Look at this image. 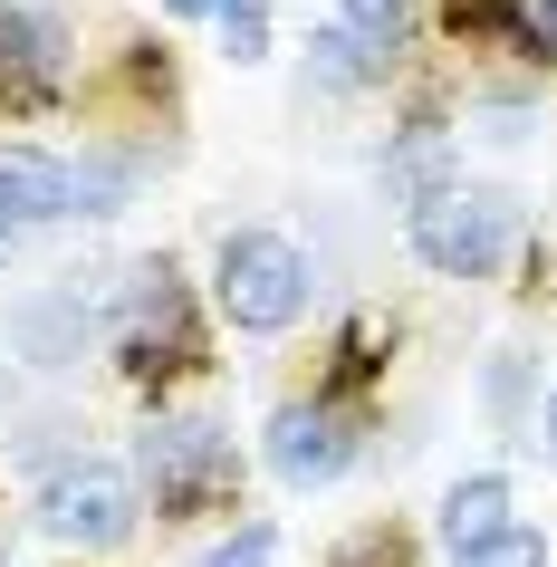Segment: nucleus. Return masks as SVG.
Masks as SVG:
<instances>
[{
  "label": "nucleus",
  "mask_w": 557,
  "mask_h": 567,
  "mask_svg": "<svg viewBox=\"0 0 557 567\" xmlns=\"http://www.w3.org/2000/svg\"><path fill=\"white\" fill-rule=\"evenodd\" d=\"M452 567H548V529L509 519V529H499V538H481V548H452Z\"/></svg>",
  "instance_id": "obj_20"
},
{
  "label": "nucleus",
  "mask_w": 557,
  "mask_h": 567,
  "mask_svg": "<svg viewBox=\"0 0 557 567\" xmlns=\"http://www.w3.org/2000/svg\"><path fill=\"white\" fill-rule=\"evenodd\" d=\"M509 509H519L509 472H462L452 491H442L433 529H442V548H481V538H499V529H509Z\"/></svg>",
  "instance_id": "obj_14"
},
{
  "label": "nucleus",
  "mask_w": 557,
  "mask_h": 567,
  "mask_svg": "<svg viewBox=\"0 0 557 567\" xmlns=\"http://www.w3.org/2000/svg\"><path fill=\"white\" fill-rule=\"evenodd\" d=\"M221 0H164V20H212Z\"/></svg>",
  "instance_id": "obj_24"
},
{
  "label": "nucleus",
  "mask_w": 557,
  "mask_h": 567,
  "mask_svg": "<svg viewBox=\"0 0 557 567\" xmlns=\"http://www.w3.org/2000/svg\"><path fill=\"white\" fill-rule=\"evenodd\" d=\"M135 183H145V145H106V135H96V145L68 164V212H78V221H106V212L135 203Z\"/></svg>",
  "instance_id": "obj_13"
},
{
  "label": "nucleus",
  "mask_w": 557,
  "mask_h": 567,
  "mask_svg": "<svg viewBox=\"0 0 557 567\" xmlns=\"http://www.w3.org/2000/svg\"><path fill=\"white\" fill-rule=\"evenodd\" d=\"M318 299V279H308V250L289 231H269V221H240V231L212 240V318L240 337H289Z\"/></svg>",
  "instance_id": "obj_4"
},
{
  "label": "nucleus",
  "mask_w": 557,
  "mask_h": 567,
  "mask_svg": "<svg viewBox=\"0 0 557 567\" xmlns=\"http://www.w3.org/2000/svg\"><path fill=\"white\" fill-rule=\"evenodd\" d=\"M519 289H528L538 308H557V250H538V240H528V250H519Z\"/></svg>",
  "instance_id": "obj_23"
},
{
  "label": "nucleus",
  "mask_w": 557,
  "mask_h": 567,
  "mask_svg": "<svg viewBox=\"0 0 557 567\" xmlns=\"http://www.w3.org/2000/svg\"><path fill=\"white\" fill-rule=\"evenodd\" d=\"M433 30L452 49H499L528 78H557V0H433Z\"/></svg>",
  "instance_id": "obj_9"
},
{
  "label": "nucleus",
  "mask_w": 557,
  "mask_h": 567,
  "mask_svg": "<svg viewBox=\"0 0 557 567\" xmlns=\"http://www.w3.org/2000/svg\"><path fill=\"white\" fill-rule=\"evenodd\" d=\"M491 414L519 433L528 423V357H491Z\"/></svg>",
  "instance_id": "obj_22"
},
{
  "label": "nucleus",
  "mask_w": 557,
  "mask_h": 567,
  "mask_svg": "<svg viewBox=\"0 0 557 567\" xmlns=\"http://www.w3.org/2000/svg\"><path fill=\"white\" fill-rule=\"evenodd\" d=\"M308 78H318L327 96H365V87H394V59H375L355 30L318 20V30H308Z\"/></svg>",
  "instance_id": "obj_15"
},
{
  "label": "nucleus",
  "mask_w": 557,
  "mask_h": 567,
  "mask_svg": "<svg viewBox=\"0 0 557 567\" xmlns=\"http://www.w3.org/2000/svg\"><path fill=\"white\" fill-rule=\"evenodd\" d=\"M384 365H394V328H384L375 308H355L347 328H327V347H318V375H308V394H318V404H337V414H355V423H375Z\"/></svg>",
  "instance_id": "obj_11"
},
{
  "label": "nucleus",
  "mask_w": 557,
  "mask_h": 567,
  "mask_svg": "<svg viewBox=\"0 0 557 567\" xmlns=\"http://www.w3.org/2000/svg\"><path fill=\"white\" fill-rule=\"evenodd\" d=\"M442 183H462V145H452V135H394V145H384V193H394V203H433Z\"/></svg>",
  "instance_id": "obj_16"
},
{
  "label": "nucleus",
  "mask_w": 557,
  "mask_h": 567,
  "mask_svg": "<svg viewBox=\"0 0 557 567\" xmlns=\"http://www.w3.org/2000/svg\"><path fill=\"white\" fill-rule=\"evenodd\" d=\"M337 30H355L375 59L404 68V49L433 30V0H337Z\"/></svg>",
  "instance_id": "obj_17"
},
{
  "label": "nucleus",
  "mask_w": 557,
  "mask_h": 567,
  "mask_svg": "<svg viewBox=\"0 0 557 567\" xmlns=\"http://www.w3.org/2000/svg\"><path fill=\"white\" fill-rule=\"evenodd\" d=\"M212 30H221V59L231 68H260L269 59V0H221Z\"/></svg>",
  "instance_id": "obj_19"
},
{
  "label": "nucleus",
  "mask_w": 557,
  "mask_h": 567,
  "mask_svg": "<svg viewBox=\"0 0 557 567\" xmlns=\"http://www.w3.org/2000/svg\"><path fill=\"white\" fill-rule=\"evenodd\" d=\"M318 567H423V538H413L404 519H355Z\"/></svg>",
  "instance_id": "obj_18"
},
{
  "label": "nucleus",
  "mask_w": 557,
  "mask_h": 567,
  "mask_svg": "<svg viewBox=\"0 0 557 567\" xmlns=\"http://www.w3.org/2000/svg\"><path fill=\"white\" fill-rule=\"evenodd\" d=\"M135 491H145V509L164 519V529H193V519H231L240 509V443L221 433L212 414H145L135 423Z\"/></svg>",
  "instance_id": "obj_2"
},
{
  "label": "nucleus",
  "mask_w": 557,
  "mask_h": 567,
  "mask_svg": "<svg viewBox=\"0 0 557 567\" xmlns=\"http://www.w3.org/2000/svg\"><path fill=\"white\" fill-rule=\"evenodd\" d=\"M365 433H375V423L337 414L318 394H289V404H269V423H260V462L289 481V491H327V481L365 452Z\"/></svg>",
  "instance_id": "obj_8"
},
{
  "label": "nucleus",
  "mask_w": 557,
  "mask_h": 567,
  "mask_svg": "<svg viewBox=\"0 0 557 567\" xmlns=\"http://www.w3.org/2000/svg\"><path fill=\"white\" fill-rule=\"evenodd\" d=\"M193 567H279V529H269V519H231Z\"/></svg>",
  "instance_id": "obj_21"
},
{
  "label": "nucleus",
  "mask_w": 557,
  "mask_h": 567,
  "mask_svg": "<svg viewBox=\"0 0 557 567\" xmlns=\"http://www.w3.org/2000/svg\"><path fill=\"white\" fill-rule=\"evenodd\" d=\"M0 558H10V501H0Z\"/></svg>",
  "instance_id": "obj_25"
},
{
  "label": "nucleus",
  "mask_w": 557,
  "mask_h": 567,
  "mask_svg": "<svg viewBox=\"0 0 557 567\" xmlns=\"http://www.w3.org/2000/svg\"><path fill=\"white\" fill-rule=\"evenodd\" d=\"M106 357H116V375L145 394L154 414H164L183 385L212 375V308H203V289L183 279L174 250H145V260L106 289Z\"/></svg>",
  "instance_id": "obj_1"
},
{
  "label": "nucleus",
  "mask_w": 557,
  "mask_h": 567,
  "mask_svg": "<svg viewBox=\"0 0 557 567\" xmlns=\"http://www.w3.org/2000/svg\"><path fill=\"white\" fill-rule=\"evenodd\" d=\"M78 116L106 125V145H145V125H174L183 116L174 49H164V39H125L96 78H78Z\"/></svg>",
  "instance_id": "obj_7"
},
{
  "label": "nucleus",
  "mask_w": 557,
  "mask_h": 567,
  "mask_svg": "<svg viewBox=\"0 0 557 567\" xmlns=\"http://www.w3.org/2000/svg\"><path fill=\"white\" fill-rule=\"evenodd\" d=\"M10 347L30 365H78L87 347H106V289H87V279L30 289V299L10 308Z\"/></svg>",
  "instance_id": "obj_10"
},
{
  "label": "nucleus",
  "mask_w": 557,
  "mask_h": 567,
  "mask_svg": "<svg viewBox=\"0 0 557 567\" xmlns=\"http://www.w3.org/2000/svg\"><path fill=\"white\" fill-rule=\"evenodd\" d=\"M78 78V20L59 0H0V116H68Z\"/></svg>",
  "instance_id": "obj_5"
},
{
  "label": "nucleus",
  "mask_w": 557,
  "mask_h": 567,
  "mask_svg": "<svg viewBox=\"0 0 557 567\" xmlns=\"http://www.w3.org/2000/svg\"><path fill=\"white\" fill-rule=\"evenodd\" d=\"M68 221V164L49 145H0V240H30Z\"/></svg>",
  "instance_id": "obj_12"
},
{
  "label": "nucleus",
  "mask_w": 557,
  "mask_h": 567,
  "mask_svg": "<svg viewBox=\"0 0 557 567\" xmlns=\"http://www.w3.org/2000/svg\"><path fill=\"white\" fill-rule=\"evenodd\" d=\"M135 519H145V491H135V472L106 462V452H68V462H49V481H39V529L59 538V548H78V558L125 548Z\"/></svg>",
  "instance_id": "obj_6"
},
{
  "label": "nucleus",
  "mask_w": 557,
  "mask_h": 567,
  "mask_svg": "<svg viewBox=\"0 0 557 567\" xmlns=\"http://www.w3.org/2000/svg\"><path fill=\"white\" fill-rule=\"evenodd\" d=\"M404 250L433 279H499V269H519L528 250V212L519 193H499V183H442L433 203L404 212Z\"/></svg>",
  "instance_id": "obj_3"
}]
</instances>
